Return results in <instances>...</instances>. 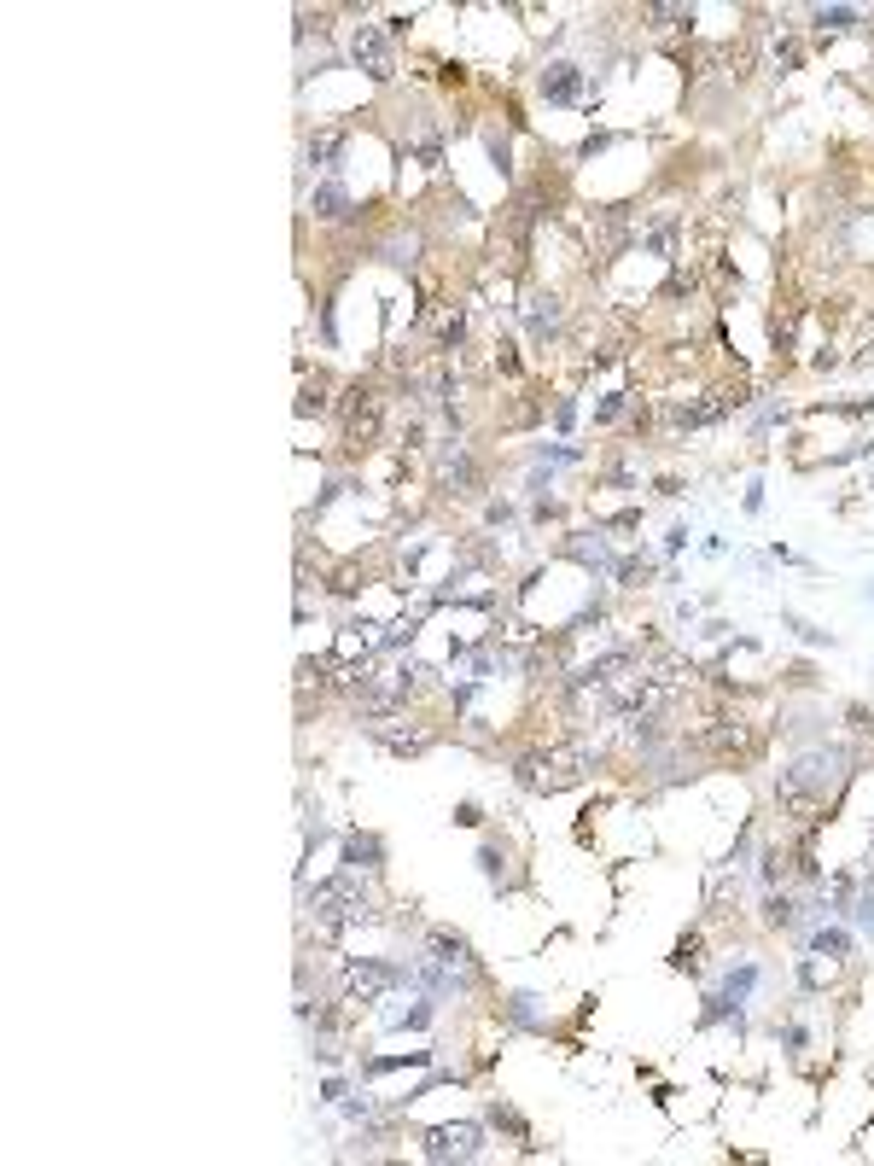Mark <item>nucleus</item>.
Wrapping results in <instances>:
<instances>
[{
    "instance_id": "10",
    "label": "nucleus",
    "mask_w": 874,
    "mask_h": 1166,
    "mask_svg": "<svg viewBox=\"0 0 874 1166\" xmlns=\"http://www.w3.org/2000/svg\"><path fill=\"white\" fill-rule=\"evenodd\" d=\"M577 88H583V70L577 65H548L542 70V94H548V100L566 105V100H577Z\"/></svg>"
},
{
    "instance_id": "7",
    "label": "nucleus",
    "mask_w": 874,
    "mask_h": 1166,
    "mask_svg": "<svg viewBox=\"0 0 874 1166\" xmlns=\"http://www.w3.org/2000/svg\"><path fill=\"white\" fill-rule=\"evenodd\" d=\"M391 986H397V968H385V962H344V997L373 1003V997H385Z\"/></svg>"
},
{
    "instance_id": "9",
    "label": "nucleus",
    "mask_w": 874,
    "mask_h": 1166,
    "mask_svg": "<svg viewBox=\"0 0 874 1166\" xmlns=\"http://www.w3.org/2000/svg\"><path fill=\"white\" fill-rule=\"evenodd\" d=\"M443 490H449V496H478V467H472L461 449L443 455Z\"/></svg>"
},
{
    "instance_id": "13",
    "label": "nucleus",
    "mask_w": 874,
    "mask_h": 1166,
    "mask_svg": "<svg viewBox=\"0 0 874 1166\" xmlns=\"http://www.w3.org/2000/svg\"><path fill=\"white\" fill-rule=\"evenodd\" d=\"M338 146H344V129H315V135H309V164L333 170V164H338Z\"/></svg>"
},
{
    "instance_id": "17",
    "label": "nucleus",
    "mask_w": 874,
    "mask_h": 1166,
    "mask_svg": "<svg viewBox=\"0 0 874 1166\" xmlns=\"http://www.w3.org/2000/svg\"><path fill=\"white\" fill-rule=\"evenodd\" d=\"M810 945H816V951H822V957H834V962H840V957H851V939H845L840 927H822V933H816V939H810Z\"/></svg>"
},
{
    "instance_id": "18",
    "label": "nucleus",
    "mask_w": 874,
    "mask_h": 1166,
    "mask_svg": "<svg viewBox=\"0 0 874 1166\" xmlns=\"http://www.w3.org/2000/svg\"><path fill=\"white\" fill-rule=\"evenodd\" d=\"M647 24L653 30H671V24H694V12L688 6H647Z\"/></svg>"
},
{
    "instance_id": "3",
    "label": "nucleus",
    "mask_w": 874,
    "mask_h": 1166,
    "mask_svg": "<svg viewBox=\"0 0 874 1166\" xmlns=\"http://www.w3.org/2000/svg\"><path fill=\"white\" fill-rule=\"evenodd\" d=\"M595 764H601L595 747H554V753H542V758H525L519 764V782L525 788H542V793H560V788H577Z\"/></svg>"
},
{
    "instance_id": "11",
    "label": "nucleus",
    "mask_w": 874,
    "mask_h": 1166,
    "mask_svg": "<svg viewBox=\"0 0 874 1166\" xmlns=\"http://www.w3.org/2000/svg\"><path fill=\"white\" fill-rule=\"evenodd\" d=\"M309 210H315L321 222H344V216H350V193H344L338 181H321L315 199H309Z\"/></svg>"
},
{
    "instance_id": "15",
    "label": "nucleus",
    "mask_w": 874,
    "mask_h": 1166,
    "mask_svg": "<svg viewBox=\"0 0 874 1166\" xmlns=\"http://www.w3.org/2000/svg\"><path fill=\"white\" fill-rule=\"evenodd\" d=\"M344 863H350V869H373V863H379V840H373V834H350V840H344Z\"/></svg>"
},
{
    "instance_id": "25",
    "label": "nucleus",
    "mask_w": 874,
    "mask_h": 1166,
    "mask_svg": "<svg viewBox=\"0 0 874 1166\" xmlns=\"http://www.w3.org/2000/svg\"><path fill=\"white\" fill-rule=\"evenodd\" d=\"M851 916H857V922H863V927H874V892H869V898H857V904H851Z\"/></svg>"
},
{
    "instance_id": "19",
    "label": "nucleus",
    "mask_w": 874,
    "mask_h": 1166,
    "mask_svg": "<svg viewBox=\"0 0 874 1166\" xmlns=\"http://www.w3.org/2000/svg\"><path fill=\"white\" fill-rule=\"evenodd\" d=\"M816 24H822V30H857V12H851V6H822Z\"/></svg>"
},
{
    "instance_id": "4",
    "label": "nucleus",
    "mask_w": 874,
    "mask_h": 1166,
    "mask_svg": "<svg viewBox=\"0 0 874 1166\" xmlns=\"http://www.w3.org/2000/svg\"><path fill=\"white\" fill-rule=\"evenodd\" d=\"M350 59L368 70L373 82H391V76H397V53H391V35L379 30V24H356V35H350Z\"/></svg>"
},
{
    "instance_id": "22",
    "label": "nucleus",
    "mask_w": 874,
    "mask_h": 1166,
    "mask_svg": "<svg viewBox=\"0 0 874 1166\" xmlns=\"http://www.w3.org/2000/svg\"><path fill=\"white\" fill-rule=\"evenodd\" d=\"M752 980H758V968H740L735 980H729V997H723V1003H740V997L752 992Z\"/></svg>"
},
{
    "instance_id": "2",
    "label": "nucleus",
    "mask_w": 874,
    "mask_h": 1166,
    "mask_svg": "<svg viewBox=\"0 0 874 1166\" xmlns=\"http://www.w3.org/2000/svg\"><path fill=\"white\" fill-rule=\"evenodd\" d=\"M309 910H315V927H321V933H344V927L379 922V898L356 881V869L338 875V881H327V887H315Z\"/></svg>"
},
{
    "instance_id": "21",
    "label": "nucleus",
    "mask_w": 874,
    "mask_h": 1166,
    "mask_svg": "<svg viewBox=\"0 0 874 1166\" xmlns=\"http://www.w3.org/2000/svg\"><path fill=\"white\" fill-rule=\"evenodd\" d=\"M676 968H688V974L700 968V933H688V939L676 945Z\"/></svg>"
},
{
    "instance_id": "12",
    "label": "nucleus",
    "mask_w": 874,
    "mask_h": 1166,
    "mask_svg": "<svg viewBox=\"0 0 874 1166\" xmlns=\"http://www.w3.org/2000/svg\"><path fill=\"white\" fill-rule=\"evenodd\" d=\"M373 735H379L391 753H426V735H420V729H391V723L379 718L373 723Z\"/></svg>"
},
{
    "instance_id": "8",
    "label": "nucleus",
    "mask_w": 874,
    "mask_h": 1166,
    "mask_svg": "<svg viewBox=\"0 0 874 1166\" xmlns=\"http://www.w3.org/2000/svg\"><path fill=\"white\" fill-rule=\"evenodd\" d=\"M426 945H432V962L472 974V951H467V939H461V933H449V927H432V933H426Z\"/></svg>"
},
{
    "instance_id": "6",
    "label": "nucleus",
    "mask_w": 874,
    "mask_h": 1166,
    "mask_svg": "<svg viewBox=\"0 0 874 1166\" xmlns=\"http://www.w3.org/2000/svg\"><path fill=\"white\" fill-rule=\"evenodd\" d=\"M373 432H379V397H373L368 385H350V397H344V444H373Z\"/></svg>"
},
{
    "instance_id": "1",
    "label": "nucleus",
    "mask_w": 874,
    "mask_h": 1166,
    "mask_svg": "<svg viewBox=\"0 0 874 1166\" xmlns=\"http://www.w3.org/2000/svg\"><path fill=\"white\" fill-rule=\"evenodd\" d=\"M845 764H851V758H845L840 747H816V753L793 758V764L781 770V782H775L781 811H799V817L828 811V799L845 788Z\"/></svg>"
},
{
    "instance_id": "5",
    "label": "nucleus",
    "mask_w": 874,
    "mask_h": 1166,
    "mask_svg": "<svg viewBox=\"0 0 874 1166\" xmlns=\"http://www.w3.org/2000/svg\"><path fill=\"white\" fill-rule=\"evenodd\" d=\"M478 1143H484V1132L472 1120H461V1126H432L426 1132V1161H472Z\"/></svg>"
},
{
    "instance_id": "24",
    "label": "nucleus",
    "mask_w": 874,
    "mask_h": 1166,
    "mask_svg": "<svg viewBox=\"0 0 874 1166\" xmlns=\"http://www.w3.org/2000/svg\"><path fill=\"white\" fill-rule=\"evenodd\" d=\"M478 863H484V875H490V881H502V852H496V846H484Z\"/></svg>"
},
{
    "instance_id": "26",
    "label": "nucleus",
    "mask_w": 874,
    "mask_h": 1166,
    "mask_svg": "<svg viewBox=\"0 0 874 1166\" xmlns=\"http://www.w3.org/2000/svg\"><path fill=\"white\" fill-rule=\"evenodd\" d=\"M490 158H496V170L507 175V140L502 135H490Z\"/></svg>"
},
{
    "instance_id": "23",
    "label": "nucleus",
    "mask_w": 874,
    "mask_h": 1166,
    "mask_svg": "<svg viewBox=\"0 0 874 1166\" xmlns=\"http://www.w3.org/2000/svg\"><path fill=\"white\" fill-rule=\"evenodd\" d=\"M770 927H793V904L787 898H770Z\"/></svg>"
},
{
    "instance_id": "20",
    "label": "nucleus",
    "mask_w": 874,
    "mask_h": 1166,
    "mask_svg": "<svg viewBox=\"0 0 874 1166\" xmlns=\"http://www.w3.org/2000/svg\"><path fill=\"white\" fill-rule=\"evenodd\" d=\"M560 321V298H537V309H531V333H548Z\"/></svg>"
},
{
    "instance_id": "14",
    "label": "nucleus",
    "mask_w": 874,
    "mask_h": 1166,
    "mask_svg": "<svg viewBox=\"0 0 874 1166\" xmlns=\"http://www.w3.org/2000/svg\"><path fill=\"white\" fill-rule=\"evenodd\" d=\"M723 409L729 403H682V409H671V426H711V420H723Z\"/></svg>"
},
{
    "instance_id": "16",
    "label": "nucleus",
    "mask_w": 874,
    "mask_h": 1166,
    "mask_svg": "<svg viewBox=\"0 0 874 1166\" xmlns=\"http://www.w3.org/2000/svg\"><path fill=\"white\" fill-rule=\"evenodd\" d=\"M706 747L711 753H735V747H746V729H740V723H717V729L706 735Z\"/></svg>"
}]
</instances>
